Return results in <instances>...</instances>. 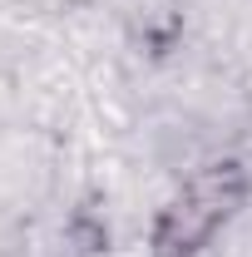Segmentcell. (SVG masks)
<instances>
[{"instance_id": "1", "label": "cell", "mask_w": 252, "mask_h": 257, "mask_svg": "<svg viewBox=\"0 0 252 257\" xmlns=\"http://www.w3.org/2000/svg\"><path fill=\"white\" fill-rule=\"evenodd\" d=\"M242 193H247V183H242V168H237V163H213V168H203L188 188L163 208L158 232H154L158 257H193L227 218H232V208L242 203Z\"/></svg>"}]
</instances>
